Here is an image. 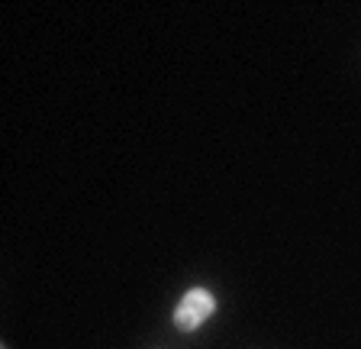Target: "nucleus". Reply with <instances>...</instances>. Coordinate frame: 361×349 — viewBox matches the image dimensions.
Segmentation results:
<instances>
[{"label":"nucleus","mask_w":361,"mask_h":349,"mask_svg":"<svg viewBox=\"0 0 361 349\" xmlns=\"http://www.w3.org/2000/svg\"><path fill=\"white\" fill-rule=\"evenodd\" d=\"M213 314H216V297H213V291L190 288V291H184V297H180L178 307H174V326H178L180 333H194Z\"/></svg>","instance_id":"1"}]
</instances>
